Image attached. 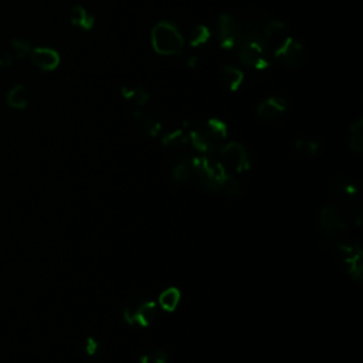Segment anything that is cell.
<instances>
[{
	"label": "cell",
	"instance_id": "29",
	"mask_svg": "<svg viewBox=\"0 0 363 363\" xmlns=\"http://www.w3.org/2000/svg\"><path fill=\"white\" fill-rule=\"evenodd\" d=\"M98 349H99L98 340H97L95 338H92V336L88 338L87 342H85V353H87L88 356H94V355H97Z\"/></svg>",
	"mask_w": 363,
	"mask_h": 363
},
{
	"label": "cell",
	"instance_id": "14",
	"mask_svg": "<svg viewBox=\"0 0 363 363\" xmlns=\"http://www.w3.org/2000/svg\"><path fill=\"white\" fill-rule=\"evenodd\" d=\"M32 63L42 71H54L60 66V54L50 47H36L30 51Z\"/></svg>",
	"mask_w": 363,
	"mask_h": 363
},
{
	"label": "cell",
	"instance_id": "24",
	"mask_svg": "<svg viewBox=\"0 0 363 363\" xmlns=\"http://www.w3.org/2000/svg\"><path fill=\"white\" fill-rule=\"evenodd\" d=\"M285 33H287V25L281 20H274L264 26L262 35L270 43V42H277V40L281 42L285 37Z\"/></svg>",
	"mask_w": 363,
	"mask_h": 363
},
{
	"label": "cell",
	"instance_id": "13",
	"mask_svg": "<svg viewBox=\"0 0 363 363\" xmlns=\"http://www.w3.org/2000/svg\"><path fill=\"white\" fill-rule=\"evenodd\" d=\"M187 138L190 141V144L193 145V148L202 154L203 156H210L213 155L220 147L209 137V134L206 133L203 124L200 125H196L193 127L189 134H187Z\"/></svg>",
	"mask_w": 363,
	"mask_h": 363
},
{
	"label": "cell",
	"instance_id": "3",
	"mask_svg": "<svg viewBox=\"0 0 363 363\" xmlns=\"http://www.w3.org/2000/svg\"><path fill=\"white\" fill-rule=\"evenodd\" d=\"M329 195L342 209L349 210L352 220L357 226H360L362 210H360L359 190L345 175L338 173L332 176V179L329 180Z\"/></svg>",
	"mask_w": 363,
	"mask_h": 363
},
{
	"label": "cell",
	"instance_id": "31",
	"mask_svg": "<svg viewBox=\"0 0 363 363\" xmlns=\"http://www.w3.org/2000/svg\"><path fill=\"white\" fill-rule=\"evenodd\" d=\"M197 63H199V59H197L196 56H193V57H190V59H189V61H187V66H189V68H196Z\"/></svg>",
	"mask_w": 363,
	"mask_h": 363
},
{
	"label": "cell",
	"instance_id": "5",
	"mask_svg": "<svg viewBox=\"0 0 363 363\" xmlns=\"http://www.w3.org/2000/svg\"><path fill=\"white\" fill-rule=\"evenodd\" d=\"M123 315L128 325L148 328L156 319L158 304L148 298H141V297L131 298L124 305Z\"/></svg>",
	"mask_w": 363,
	"mask_h": 363
},
{
	"label": "cell",
	"instance_id": "12",
	"mask_svg": "<svg viewBox=\"0 0 363 363\" xmlns=\"http://www.w3.org/2000/svg\"><path fill=\"white\" fill-rule=\"evenodd\" d=\"M134 123L137 131L145 138H155L162 131L159 118L151 111H145L142 108L134 111Z\"/></svg>",
	"mask_w": 363,
	"mask_h": 363
},
{
	"label": "cell",
	"instance_id": "7",
	"mask_svg": "<svg viewBox=\"0 0 363 363\" xmlns=\"http://www.w3.org/2000/svg\"><path fill=\"white\" fill-rule=\"evenodd\" d=\"M318 226L324 231L325 240H333L347 231V219L340 207L324 206L318 214Z\"/></svg>",
	"mask_w": 363,
	"mask_h": 363
},
{
	"label": "cell",
	"instance_id": "28",
	"mask_svg": "<svg viewBox=\"0 0 363 363\" xmlns=\"http://www.w3.org/2000/svg\"><path fill=\"white\" fill-rule=\"evenodd\" d=\"M169 355L164 349H152L140 357V363H168Z\"/></svg>",
	"mask_w": 363,
	"mask_h": 363
},
{
	"label": "cell",
	"instance_id": "18",
	"mask_svg": "<svg viewBox=\"0 0 363 363\" xmlns=\"http://www.w3.org/2000/svg\"><path fill=\"white\" fill-rule=\"evenodd\" d=\"M6 101L15 109H25L30 101V91L26 85L18 84L9 90Z\"/></svg>",
	"mask_w": 363,
	"mask_h": 363
},
{
	"label": "cell",
	"instance_id": "30",
	"mask_svg": "<svg viewBox=\"0 0 363 363\" xmlns=\"http://www.w3.org/2000/svg\"><path fill=\"white\" fill-rule=\"evenodd\" d=\"M13 60L15 57L11 54V53H0V70L2 68H8L13 64Z\"/></svg>",
	"mask_w": 363,
	"mask_h": 363
},
{
	"label": "cell",
	"instance_id": "22",
	"mask_svg": "<svg viewBox=\"0 0 363 363\" xmlns=\"http://www.w3.org/2000/svg\"><path fill=\"white\" fill-rule=\"evenodd\" d=\"M180 300H182L180 291L176 287H171L161 293V295L158 298V304L164 311L173 312L179 307Z\"/></svg>",
	"mask_w": 363,
	"mask_h": 363
},
{
	"label": "cell",
	"instance_id": "11",
	"mask_svg": "<svg viewBox=\"0 0 363 363\" xmlns=\"http://www.w3.org/2000/svg\"><path fill=\"white\" fill-rule=\"evenodd\" d=\"M288 112V104L283 97L273 95L263 99L257 106V115L267 124H277L284 121Z\"/></svg>",
	"mask_w": 363,
	"mask_h": 363
},
{
	"label": "cell",
	"instance_id": "2",
	"mask_svg": "<svg viewBox=\"0 0 363 363\" xmlns=\"http://www.w3.org/2000/svg\"><path fill=\"white\" fill-rule=\"evenodd\" d=\"M238 60L240 63L254 70H267L271 66V49L270 43L260 35L259 30L241 29V37L238 42Z\"/></svg>",
	"mask_w": 363,
	"mask_h": 363
},
{
	"label": "cell",
	"instance_id": "25",
	"mask_svg": "<svg viewBox=\"0 0 363 363\" xmlns=\"http://www.w3.org/2000/svg\"><path fill=\"white\" fill-rule=\"evenodd\" d=\"M187 142H189V138L183 130H175L162 137V145L166 148H172V149L180 148V147L186 145Z\"/></svg>",
	"mask_w": 363,
	"mask_h": 363
},
{
	"label": "cell",
	"instance_id": "1",
	"mask_svg": "<svg viewBox=\"0 0 363 363\" xmlns=\"http://www.w3.org/2000/svg\"><path fill=\"white\" fill-rule=\"evenodd\" d=\"M193 176L197 179L200 187L224 193L227 196H238L241 189L237 179L228 173V171L220 164L209 156H197L192 159Z\"/></svg>",
	"mask_w": 363,
	"mask_h": 363
},
{
	"label": "cell",
	"instance_id": "27",
	"mask_svg": "<svg viewBox=\"0 0 363 363\" xmlns=\"http://www.w3.org/2000/svg\"><path fill=\"white\" fill-rule=\"evenodd\" d=\"M11 46H12L11 54H12L15 59H25V57L29 56L30 51H32V44H30L29 40L13 39V40L11 42Z\"/></svg>",
	"mask_w": 363,
	"mask_h": 363
},
{
	"label": "cell",
	"instance_id": "19",
	"mask_svg": "<svg viewBox=\"0 0 363 363\" xmlns=\"http://www.w3.org/2000/svg\"><path fill=\"white\" fill-rule=\"evenodd\" d=\"M294 151L300 158H314L321 152V144L311 138H298L294 141Z\"/></svg>",
	"mask_w": 363,
	"mask_h": 363
},
{
	"label": "cell",
	"instance_id": "23",
	"mask_svg": "<svg viewBox=\"0 0 363 363\" xmlns=\"http://www.w3.org/2000/svg\"><path fill=\"white\" fill-rule=\"evenodd\" d=\"M349 148L355 154L363 151V119L357 118L349 128Z\"/></svg>",
	"mask_w": 363,
	"mask_h": 363
},
{
	"label": "cell",
	"instance_id": "20",
	"mask_svg": "<svg viewBox=\"0 0 363 363\" xmlns=\"http://www.w3.org/2000/svg\"><path fill=\"white\" fill-rule=\"evenodd\" d=\"M171 176L176 183H185L193 178V166L190 158L179 159L171 169Z\"/></svg>",
	"mask_w": 363,
	"mask_h": 363
},
{
	"label": "cell",
	"instance_id": "9",
	"mask_svg": "<svg viewBox=\"0 0 363 363\" xmlns=\"http://www.w3.org/2000/svg\"><path fill=\"white\" fill-rule=\"evenodd\" d=\"M220 164L235 173L247 172L252 168L249 154L240 142H228L220 148Z\"/></svg>",
	"mask_w": 363,
	"mask_h": 363
},
{
	"label": "cell",
	"instance_id": "17",
	"mask_svg": "<svg viewBox=\"0 0 363 363\" xmlns=\"http://www.w3.org/2000/svg\"><path fill=\"white\" fill-rule=\"evenodd\" d=\"M206 133L209 134V137L219 145L221 147L224 144V141L227 140L228 135V128L224 121L219 119V118H209L206 123L203 124Z\"/></svg>",
	"mask_w": 363,
	"mask_h": 363
},
{
	"label": "cell",
	"instance_id": "10",
	"mask_svg": "<svg viewBox=\"0 0 363 363\" xmlns=\"http://www.w3.org/2000/svg\"><path fill=\"white\" fill-rule=\"evenodd\" d=\"M219 43L223 50H233L237 47L241 37V26L237 23L233 15L221 13L217 20Z\"/></svg>",
	"mask_w": 363,
	"mask_h": 363
},
{
	"label": "cell",
	"instance_id": "16",
	"mask_svg": "<svg viewBox=\"0 0 363 363\" xmlns=\"http://www.w3.org/2000/svg\"><path fill=\"white\" fill-rule=\"evenodd\" d=\"M70 22L73 26H75L84 32H90L95 26V18L84 6H80V5H75L71 8Z\"/></svg>",
	"mask_w": 363,
	"mask_h": 363
},
{
	"label": "cell",
	"instance_id": "8",
	"mask_svg": "<svg viewBox=\"0 0 363 363\" xmlns=\"http://www.w3.org/2000/svg\"><path fill=\"white\" fill-rule=\"evenodd\" d=\"M274 57L290 70H300L307 61V51L302 43L291 36H285L273 51Z\"/></svg>",
	"mask_w": 363,
	"mask_h": 363
},
{
	"label": "cell",
	"instance_id": "21",
	"mask_svg": "<svg viewBox=\"0 0 363 363\" xmlns=\"http://www.w3.org/2000/svg\"><path fill=\"white\" fill-rule=\"evenodd\" d=\"M121 95H123L127 101L137 104L140 108H142L149 101V94L142 85L123 87L121 88Z\"/></svg>",
	"mask_w": 363,
	"mask_h": 363
},
{
	"label": "cell",
	"instance_id": "26",
	"mask_svg": "<svg viewBox=\"0 0 363 363\" xmlns=\"http://www.w3.org/2000/svg\"><path fill=\"white\" fill-rule=\"evenodd\" d=\"M211 37V33L209 30L207 26L204 25H197L193 27L192 30V36H190V46L192 47H200L203 44H207L209 40Z\"/></svg>",
	"mask_w": 363,
	"mask_h": 363
},
{
	"label": "cell",
	"instance_id": "4",
	"mask_svg": "<svg viewBox=\"0 0 363 363\" xmlns=\"http://www.w3.org/2000/svg\"><path fill=\"white\" fill-rule=\"evenodd\" d=\"M151 43L156 54L178 56L183 51L185 40L176 25L159 22L151 30Z\"/></svg>",
	"mask_w": 363,
	"mask_h": 363
},
{
	"label": "cell",
	"instance_id": "15",
	"mask_svg": "<svg viewBox=\"0 0 363 363\" xmlns=\"http://www.w3.org/2000/svg\"><path fill=\"white\" fill-rule=\"evenodd\" d=\"M245 71L240 70L238 67L226 64L220 70V81L224 88H227L231 92H235L240 90V87L245 82Z\"/></svg>",
	"mask_w": 363,
	"mask_h": 363
},
{
	"label": "cell",
	"instance_id": "6",
	"mask_svg": "<svg viewBox=\"0 0 363 363\" xmlns=\"http://www.w3.org/2000/svg\"><path fill=\"white\" fill-rule=\"evenodd\" d=\"M335 253L339 260L340 267L347 273V276L356 281L362 283L363 276V253L357 243H346V241H336Z\"/></svg>",
	"mask_w": 363,
	"mask_h": 363
}]
</instances>
